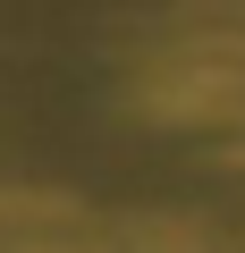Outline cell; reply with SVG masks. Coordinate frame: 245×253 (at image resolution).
Listing matches in <instances>:
<instances>
[{
	"instance_id": "1",
	"label": "cell",
	"mask_w": 245,
	"mask_h": 253,
	"mask_svg": "<svg viewBox=\"0 0 245 253\" xmlns=\"http://www.w3.org/2000/svg\"><path fill=\"white\" fill-rule=\"evenodd\" d=\"M144 118H169V126H203V118H228L245 110V51L237 42H169V59L144 68L136 84Z\"/></svg>"
},
{
	"instance_id": "2",
	"label": "cell",
	"mask_w": 245,
	"mask_h": 253,
	"mask_svg": "<svg viewBox=\"0 0 245 253\" xmlns=\"http://www.w3.org/2000/svg\"><path fill=\"white\" fill-rule=\"evenodd\" d=\"M110 253H211V236H203L195 219H136Z\"/></svg>"
},
{
	"instance_id": "3",
	"label": "cell",
	"mask_w": 245,
	"mask_h": 253,
	"mask_svg": "<svg viewBox=\"0 0 245 253\" xmlns=\"http://www.w3.org/2000/svg\"><path fill=\"white\" fill-rule=\"evenodd\" d=\"M17 253H101V245H68V236H43V245H17Z\"/></svg>"
}]
</instances>
